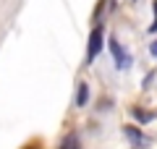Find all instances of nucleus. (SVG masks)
I'll use <instances>...</instances> for the list:
<instances>
[{
	"mask_svg": "<svg viewBox=\"0 0 157 149\" xmlns=\"http://www.w3.org/2000/svg\"><path fill=\"white\" fill-rule=\"evenodd\" d=\"M110 52H113V60H115V66L121 68V71H126V68H131V55L126 52V47L121 42H118L115 37H110Z\"/></svg>",
	"mask_w": 157,
	"mask_h": 149,
	"instance_id": "2",
	"label": "nucleus"
},
{
	"mask_svg": "<svg viewBox=\"0 0 157 149\" xmlns=\"http://www.w3.org/2000/svg\"><path fill=\"white\" fill-rule=\"evenodd\" d=\"M123 133H126V136H128V141L139 144V147H144V144L149 141V139H147V136H144V133H141V131H139V128H136V126H123Z\"/></svg>",
	"mask_w": 157,
	"mask_h": 149,
	"instance_id": "3",
	"label": "nucleus"
},
{
	"mask_svg": "<svg viewBox=\"0 0 157 149\" xmlns=\"http://www.w3.org/2000/svg\"><path fill=\"white\" fill-rule=\"evenodd\" d=\"M149 52H152V55H155V58H157V39H155V42H152V44H149Z\"/></svg>",
	"mask_w": 157,
	"mask_h": 149,
	"instance_id": "8",
	"label": "nucleus"
},
{
	"mask_svg": "<svg viewBox=\"0 0 157 149\" xmlns=\"http://www.w3.org/2000/svg\"><path fill=\"white\" fill-rule=\"evenodd\" d=\"M102 42H105V29L97 24V26L92 29V34H89V42H86V63H92L97 55H100Z\"/></svg>",
	"mask_w": 157,
	"mask_h": 149,
	"instance_id": "1",
	"label": "nucleus"
},
{
	"mask_svg": "<svg viewBox=\"0 0 157 149\" xmlns=\"http://www.w3.org/2000/svg\"><path fill=\"white\" fill-rule=\"evenodd\" d=\"M152 32H157V0H155V21H152V26H149V34Z\"/></svg>",
	"mask_w": 157,
	"mask_h": 149,
	"instance_id": "7",
	"label": "nucleus"
},
{
	"mask_svg": "<svg viewBox=\"0 0 157 149\" xmlns=\"http://www.w3.org/2000/svg\"><path fill=\"white\" fill-rule=\"evenodd\" d=\"M60 149H78V139H76V136H68V139H63Z\"/></svg>",
	"mask_w": 157,
	"mask_h": 149,
	"instance_id": "6",
	"label": "nucleus"
},
{
	"mask_svg": "<svg viewBox=\"0 0 157 149\" xmlns=\"http://www.w3.org/2000/svg\"><path fill=\"white\" fill-rule=\"evenodd\" d=\"M86 102H89V84H78V89H76V105L84 107Z\"/></svg>",
	"mask_w": 157,
	"mask_h": 149,
	"instance_id": "5",
	"label": "nucleus"
},
{
	"mask_svg": "<svg viewBox=\"0 0 157 149\" xmlns=\"http://www.w3.org/2000/svg\"><path fill=\"white\" fill-rule=\"evenodd\" d=\"M131 115H134L139 123H149V120H155V115H157V113L144 110V107H139V105H136V107H131Z\"/></svg>",
	"mask_w": 157,
	"mask_h": 149,
	"instance_id": "4",
	"label": "nucleus"
},
{
	"mask_svg": "<svg viewBox=\"0 0 157 149\" xmlns=\"http://www.w3.org/2000/svg\"><path fill=\"white\" fill-rule=\"evenodd\" d=\"M32 149H37V147H32Z\"/></svg>",
	"mask_w": 157,
	"mask_h": 149,
	"instance_id": "9",
	"label": "nucleus"
}]
</instances>
